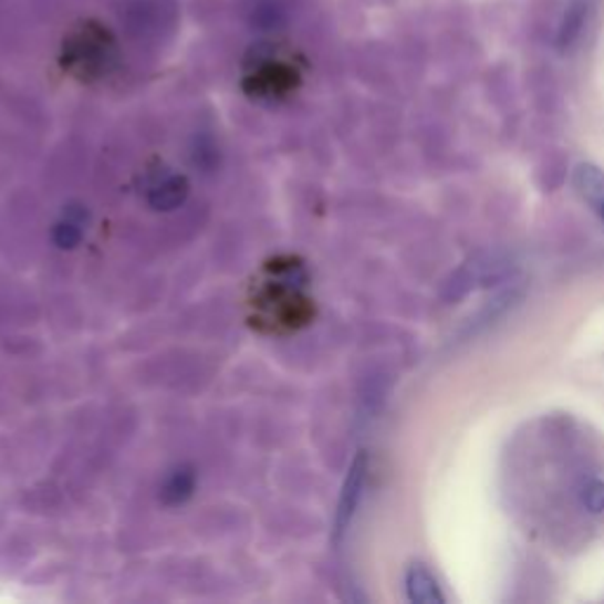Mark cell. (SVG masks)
<instances>
[{"mask_svg": "<svg viewBox=\"0 0 604 604\" xmlns=\"http://www.w3.org/2000/svg\"><path fill=\"white\" fill-rule=\"evenodd\" d=\"M362 485H364V458H360L357 464H354V468L350 472V479H347V485H345V491H343L341 510H337V527H341V529L352 518L354 508H357L360 493H362Z\"/></svg>", "mask_w": 604, "mask_h": 604, "instance_id": "3957f363", "label": "cell"}, {"mask_svg": "<svg viewBox=\"0 0 604 604\" xmlns=\"http://www.w3.org/2000/svg\"><path fill=\"white\" fill-rule=\"evenodd\" d=\"M600 220H602V222H604V216H602V218H600Z\"/></svg>", "mask_w": 604, "mask_h": 604, "instance_id": "5b68a950", "label": "cell"}, {"mask_svg": "<svg viewBox=\"0 0 604 604\" xmlns=\"http://www.w3.org/2000/svg\"><path fill=\"white\" fill-rule=\"evenodd\" d=\"M406 595L416 604H444V593L428 566L412 564L406 572Z\"/></svg>", "mask_w": 604, "mask_h": 604, "instance_id": "6da1fadb", "label": "cell"}, {"mask_svg": "<svg viewBox=\"0 0 604 604\" xmlns=\"http://www.w3.org/2000/svg\"><path fill=\"white\" fill-rule=\"evenodd\" d=\"M574 185L581 199L589 204L597 216H604V170L595 164H579L574 170Z\"/></svg>", "mask_w": 604, "mask_h": 604, "instance_id": "7a4b0ae2", "label": "cell"}, {"mask_svg": "<svg viewBox=\"0 0 604 604\" xmlns=\"http://www.w3.org/2000/svg\"><path fill=\"white\" fill-rule=\"evenodd\" d=\"M581 503L593 514L604 512V479H591V482L583 487Z\"/></svg>", "mask_w": 604, "mask_h": 604, "instance_id": "277c9868", "label": "cell"}]
</instances>
